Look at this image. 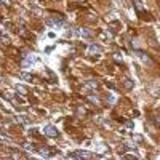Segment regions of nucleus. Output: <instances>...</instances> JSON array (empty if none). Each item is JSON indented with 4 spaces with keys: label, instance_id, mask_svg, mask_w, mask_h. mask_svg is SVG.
<instances>
[{
    "label": "nucleus",
    "instance_id": "1",
    "mask_svg": "<svg viewBox=\"0 0 160 160\" xmlns=\"http://www.w3.org/2000/svg\"><path fill=\"white\" fill-rule=\"evenodd\" d=\"M68 34H69V35H77V37H91V31L83 29V28H78V29H71Z\"/></svg>",
    "mask_w": 160,
    "mask_h": 160
},
{
    "label": "nucleus",
    "instance_id": "2",
    "mask_svg": "<svg viewBox=\"0 0 160 160\" xmlns=\"http://www.w3.org/2000/svg\"><path fill=\"white\" fill-rule=\"evenodd\" d=\"M135 55H136L142 62H146V64H152V58L148 55V53H144L142 50H138V48H136V50H135Z\"/></svg>",
    "mask_w": 160,
    "mask_h": 160
},
{
    "label": "nucleus",
    "instance_id": "3",
    "mask_svg": "<svg viewBox=\"0 0 160 160\" xmlns=\"http://www.w3.org/2000/svg\"><path fill=\"white\" fill-rule=\"evenodd\" d=\"M69 157L71 158H93V154L87 152V151H77V152L69 154Z\"/></svg>",
    "mask_w": 160,
    "mask_h": 160
},
{
    "label": "nucleus",
    "instance_id": "4",
    "mask_svg": "<svg viewBox=\"0 0 160 160\" xmlns=\"http://www.w3.org/2000/svg\"><path fill=\"white\" fill-rule=\"evenodd\" d=\"M45 135L50 136V138H58L59 136V131L55 125H47L45 127Z\"/></svg>",
    "mask_w": 160,
    "mask_h": 160
},
{
    "label": "nucleus",
    "instance_id": "5",
    "mask_svg": "<svg viewBox=\"0 0 160 160\" xmlns=\"http://www.w3.org/2000/svg\"><path fill=\"white\" fill-rule=\"evenodd\" d=\"M47 24L50 26V28H62L64 19L62 18H50V19H47Z\"/></svg>",
    "mask_w": 160,
    "mask_h": 160
},
{
    "label": "nucleus",
    "instance_id": "6",
    "mask_svg": "<svg viewBox=\"0 0 160 160\" xmlns=\"http://www.w3.org/2000/svg\"><path fill=\"white\" fill-rule=\"evenodd\" d=\"M38 152L42 154L43 157H53V155H55V152H56V151H53V149H48V148H40V149H38Z\"/></svg>",
    "mask_w": 160,
    "mask_h": 160
},
{
    "label": "nucleus",
    "instance_id": "7",
    "mask_svg": "<svg viewBox=\"0 0 160 160\" xmlns=\"http://www.w3.org/2000/svg\"><path fill=\"white\" fill-rule=\"evenodd\" d=\"M88 51L90 53H95V55H99V53H102V47L101 45H90L88 47Z\"/></svg>",
    "mask_w": 160,
    "mask_h": 160
},
{
    "label": "nucleus",
    "instance_id": "8",
    "mask_svg": "<svg viewBox=\"0 0 160 160\" xmlns=\"http://www.w3.org/2000/svg\"><path fill=\"white\" fill-rule=\"evenodd\" d=\"M123 87H125V90H131L133 87H135V82H133V80H130V78H127L125 82H123Z\"/></svg>",
    "mask_w": 160,
    "mask_h": 160
},
{
    "label": "nucleus",
    "instance_id": "9",
    "mask_svg": "<svg viewBox=\"0 0 160 160\" xmlns=\"http://www.w3.org/2000/svg\"><path fill=\"white\" fill-rule=\"evenodd\" d=\"M85 87H87V88H93V90H96V88H98V83H96V82H93V80H90V82H87V83H85Z\"/></svg>",
    "mask_w": 160,
    "mask_h": 160
},
{
    "label": "nucleus",
    "instance_id": "10",
    "mask_svg": "<svg viewBox=\"0 0 160 160\" xmlns=\"http://www.w3.org/2000/svg\"><path fill=\"white\" fill-rule=\"evenodd\" d=\"M22 148H24L26 151H31V152L35 149V148H34V144H31V142H24V144H22Z\"/></svg>",
    "mask_w": 160,
    "mask_h": 160
},
{
    "label": "nucleus",
    "instance_id": "11",
    "mask_svg": "<svg viewBox=\"0 0 160 160\" xmlns=\"http://www.w3.org/2000/svg\"><path fill=\"white\" fill-rule=\"evenodd\" d=\"M18 120H19V122H26V123L31 122V120H29L28 117H26V114H19V115H18Z\"/></svg>",
    "mask_w": 160,
    "mask_h": 160
},
{
    "label": "nucleus",
    "instance_id": "12",
    "mask_svg": "<svg viewBox=\"0 0 160 160\" xmlns=\"http://www.w3.org/2000/svg\"><path fill=\"white\" fill-rule=\"evenodd\" d=\"M16 91L19 93V95H26V88L22 85H16Z\"/></svg>",
    "mask_w": 160,
    "mask_h": 160
},
{
    "label": "nucleus",
    "instance_id": "13",
    "mask_svg": "<svg viewBox=\"0 0 160 160\" xmlns=\"http://www.w3.org/2000/svg\"><path fill=\"white\" fill-rule=\"evenodd\" d=\"M151 120H152V123H154V125L160 127V117H155V115H154V117H152Z\"/></svg>",
    "mask_w": 160,
    "mask_h": 160
},
{
    "label": "nucleus",
    "instance_id": "14",
    "mask_svg": "<svg viewBox=\"0 0 160 160\" xmlns=\"http://www.w3.org/2000/svg\"><path fill=\"white\" fill-rule=\"evenodd\" d=\"M135 7H136V8H138L139 11H141V10L144 8V7H142V2H141V0H135Z\"/></svg>",
    "mask_w": 160,
    "mask_h": 160
},
{
    "label": "nucleus",
    "instance_id": "15",
    "mask_svg": "<svg viewBox=\"0 0 160 160\" xmlns=\"http://www.w3.org/2000/svg\"><path fill=\"white\" fill-rule=\"evenodd\" d=\"M21 75H22V78H24V80H31V78H32V75H31V74H28V72H22Z\"/></svg>",
    "mask_w": 160,
    "mask_h": 160
},
{
    "label": "nucleus",
    "instance_id": "16",
    "mask_svg": "<svg viewBox=\"0 0 160 160\" xmlns=\"http://www.w3.org/2000/svg\"><path fill=\"white\" fill-rule=\"evenodd\" d=\"M0 3H3L5 7H10V5H11V2H10V0H0Z\"/></svg>",
    "mask_w": 160,
    "mask_h": 160
},
{
    "label": "nucleus",
    "instance_id": "17",
    "mask_svg": "<svg viewBox=\"0 0 160 160\" xmlns=\"http://www.w3.org/2000/svg\"><path fill=\"white\" fill-rule=\"evenodd\" d=\"M125 127H127L128 130H131V128H133V122H127V123H125Z\"/></svg>",
    "mask_w": 160,
    "mask_h": 160
},
{
    "label": "nucleus",
    "instance_id": "18",
    "mask_svg": "<svg viewBox=\"0 0 160 160\" xmlns=\"http://www.w3.org/2000/svg\"><path fill=\"white\" fill-rule=\"evenodd\" d=\"M133 139H136V142H141L142 138H141V136H133Z\"/></svg>",
    "mask_w": 160,
    "mask_h": 160
}]
</instances>
